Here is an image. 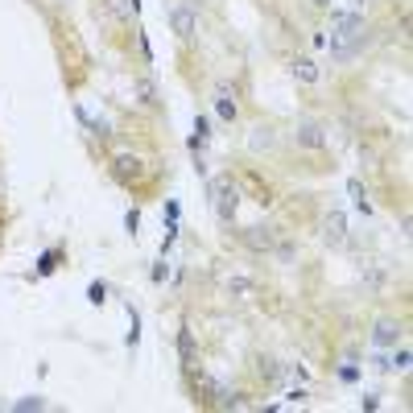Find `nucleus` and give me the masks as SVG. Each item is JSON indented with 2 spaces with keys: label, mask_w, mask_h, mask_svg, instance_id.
<instances>
[{
  "label": "nucleus",
  "mask_w": 413,
  "mask_h": 413,
  "mask_svg": "<svg viewBox=\"0 0 413 413\" xmlns=\"http://www.w3.org/2000/svg\"><path fill=\"white\" fill-rule=\"evenodd\" d=\"M54 261H58V252H41V261H37V273L46 277V273H54Z\"/></svg>",
  "instance_id": "obj_19"
},
{
  "label": "nucleus",
  "mask_w": 413,
  "mask_h": 413,
  "mask_svg": "<svg viewBox=\"0 0 413 413\" xmlns=\"http://www.w3.org/2000/svg\"><path fill=\"white\" fill-rule=\"evenodd\" d=\"M141 174H145V161H141V157H132V153H120V157H116V178H120V182H137Z\"/></svg>",
  "instance_id": "obj_7"
},
{
  "label": "nucleus",
  "mask_w": 413,
  "mask_h": 413,
  "mask_svg": "<svg viewBox=\"0 0 413 413\" xmlns=\"http://www.w3.org/2000/svg\"><path fill=\"white\" fill-rule=\"evenodd\" d=\"M368 25L360 12H335L331 17V58H352L356 46H364Z\"/></svg>",
  "instance_id": "obj_1"
},
{
  "label": "nucleus",
  "mask_w": 413,
  "mask_h": 413,
  "mask_svg": "<svg viewBox=\"0 0 413 413\" xmlns=\"http://www.w3.org/2000/svg\"><path fill=\"white\" fill-rule=\"evenodd\" d=\"M87 302L103 306V302H108V285H103V281H91V285H87Z\"/></svg>",
  "instance_id": "obj_17"
},
{
  "label": "nucleus",
  "mask_w": 413,
  "mask_h": 413,
  "mask_svg": "<svg viewBox=\"0 0 413 413\" xmlns=\"http://www.w3.org/2000/svg\"><path fill=\"white\" fill-rule=\"evenodd\" d=\"M273 145V132L269 128H256V137H252V149H269Z\"/></svg>",
  "instance_id": "obj_18"
},
{
  "label": "nucleus",
  "mask_w": 413,
  "mask_h": 413,
  "mask_svg": "<svg viewBox=\"0 0 413 413\" xmlns=\"http://www.w3.org/2000/svg\"><path fill=\"white\" fill-rule=\"evenodd\" d=\"M228 294H232V298H240V302H248V298H252V277H244V273L228 277Z\"/></svg>",
  "instance_id": "obj_12"
},
{
  "label": "nucleus",
  "mask_w": 413,
  "mask_h": 413,
  "mask_svg": "<svg viewBox=\"0 0 413 413\" xmlns=\"http://www.w3.org/2000/svg\"><path fill=\"white\" fill-rule=\"evenodd\" d=\"M347 194H352V203H356V207H360V211H364V215H372V203H368V194H364V186H360V182H356V178H352V182H347Z\"/></svg>",
  "instance_id": "obj_14"
},
{
  "label": "nucleus",
  "mask_w": 413,
  "mask_h": 413,
  "mask_svg": "<svg viewBox=\"0 0 413 413\" xmlns=\"http://www.w3.org/2000/svg\"><path fill=\"white\" fill-rule=\"evenodd\" d=\"M178 356H182L186 368H194V331H190V327L178 331Z\"/></svg>",
  "instance_id": "obj_11"
},
{
  "label": "nucleus",
  "mask_w": 413,
  "mask_h": 413,
  "mask_svg": "<svg viewBox=\"0 0 413 413\" xmlns=\"http://www.w3.org/2000/svg\"><path fill=\"white\" fill-rule=\"evenodd\" d=\"M397 335H401V323L381 319V323H376V331H372V343H376V347H389V343H397Z\"/></svg>",
  "instance_id": "obj_8"
},
{
  "label": "nucleus",
  "mask_w": 413,
  "mask_h": 413,
  "mask_svg": "<svg viewBox=\"0 0 413 413\" xmlns=\"http://www.w3.org/2000/svg\"><path fill=\"white\" fill-rule=\"evenodd\" d=\"M137 95H141V103H149V108L157 103V91H153V83H149V79H137Z\"/></svg>",
  "instance_id": "obj_16"
},
{
  "label": "nucleus",
  "mask_w": 413,
  "mask_h": 413,
  "mask_svg": "<svg viewBox=\"0 0 413 413\" xmlns=\"http://www.w3.org/2000/svg\"><path fill=\"white\" fill-rule=\"evenodd\" d=\"M323 240L327 244H347V219H343V211H331L327 219H323Z\"/></svg>",
  "instance_id": "obj_6"
},
{
  "label": "nucleus",
  "mask_w": 413,
  "mask_h": 413,
  "mask_svg": "<svg viewBox=\"0 0 413 413\" xmlns=\"http://www.w3.org/2000/svg\"><path fill=\"white\" fill-rule=\"evenodd\" d=\"M236 207H240V186L232 178H215L211 182V211L219 223H232L236 219Z\"/></svg>",
  "instance_id": "obj_2"
},
{
  "label": "nucleus",
  "mask_w": 413,
  "mask_h": 413,
  "mask_svg": "<svg viewBox=\"0 0 413 413\" xmlns=\"http://www.w3.org/2000/svg\"><path fill=\"white\" fill-rule=\"evenodd\" d=\"M290 70H294V79H302V83H319V74H323L314 58H294V66H290Z\"/></svg>",
  "instance_id": "obj_9"
},
{
  "label": "nucleus",
  "mask_w": 413,
  "mask_h": 413,
  "mask_svg": "<svg viewBox=\"0 0 413 413\" xmlns=\"http://www.w3.org/2000/svg\"><path fill=\"white\" fill-rule=\"evenodd\" d=\"M108 8H112L116 17H137L141 4H137V0H108Z\"/></svg>",
  "instance_id": "obj_15"
},
{
  "label": "nucleus",
  "mask_w": 413,
  "mask_h": 413,
  "mask_svg": "<svg viewBox=\"0 0 413 413\" xmlns=\"http://www.w3.org/2000/svg\"><path fill=\"white\" fill-rule=\"evenodd\" d=\"M215 116H219V120H228V124L240 116V103H236V87H228V83H219V87H215Z\"/></svg>",
  "instance_id": "obj_5"
},
{
  "label": "nucleus",
  "mask_w": 413,
  "mask_h": 413,
  "mask_svg": "<svg viewBox=\"0 0 413 413\" xmlns=\"http://www.w3.org/2000/svg\"><path fill=\"white\" fill-rule=\"evenodd\" d=\"M207 128H211V124H207V116H199V120H194V137H190V149H194V153H203V145L211 141V132H207Z\"/></svg>",
  "instance_id": "obj_13"
},
{
  "label": "nucleus",
  "mask_w": 413,
  "mask_h": 413,
  "mask_svg": "<svg viewBox=\"0 0 413 413\" xmlns=\"http://www.w3.org/2000/svg\"><path fill=\"white\" fill-rule=\"evenodd\" d=\"M294 137H298V145H306V149H323V145H327V137H323L319 124H302Z\"/></svg>",
  "instance_id": "obj_10"
},
{
  "label": "nucleus",
  "mask_w": 413,
  "mask_h": 413,
  "mask_svg": "<svg viewBox=\"0 0 413 413\" xmlns=\"http://www.w3.org/2000/svg\"><path fill=\"white\" fill-rule=\"evenodd\" d=\"M124 228H128V232H132V236H137V228H141V211H137V207H132V211H128V215H124Z\"/></svg>",
  "instance_id": "obj_21"
},
{
  "label": "nucleus",
  "mask_w": 413,
  "mask_h": 413,
  "mask_svg": "<svg viewBox=\"0 0 413 413\" xmlns=\"http://www.w3.org/2000/svg\"><path fill=\"white\" fill-rule=\"evenodd\" d=\"M240 240H244V248H252V252H273L277 232H273V228H265V223H252V228H244V232H240Z\"/></svg>",
  "instance_id": "obj_4"
},
{
  "label": "nucleus",
  "mask_w": 413,
  "mask_h": 413,
  "mask_svg": "<svg viewBox=\"0 0 413 413\" xmlns=\"http://www.w3.org/2000/svg\"><path fill=\"white\" fill-rule=\"evenodd\" d=\"M170 25H174V33H178L182 41H190V37H194V29H199V17H194V0H182V4L170 12Z\"/></svg>",
  "instance_id": "obj_3"
},
{
  "label": "nucleus",
  "mask_w": 413,
  "mask_h": 413,
  "mask_svg": "<svg viewBox=\"0 0 413 413\" xmlns=\"http://www.w3.org/2000/svg\"><path fill=\"white\" fill-rule=\"evenodd\" d=\"M310 4H314V8H327V4H331V0H310Z\"/></svg>",
  "instance_id": "obj_22"
},
{
  "label": "nucleus",
  "mask_w": 413,
  "mask_h": 413,
  "mask_svg": "<svg viewBox=\"0 0 413 413\" xmlns=\"http://www.w3.org/2000/svg\"><path fill=\"white\" fill-rule=\"evenodd\" d=\"M389 368H397V372H410V347H401L397 356H393V364Z\"/></svg>",
  "instance_id": "obj_20"
}]
</instances>
